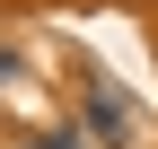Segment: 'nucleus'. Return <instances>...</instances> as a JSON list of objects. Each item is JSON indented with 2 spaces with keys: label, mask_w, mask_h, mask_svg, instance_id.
<instances>
[{
  "label": "nucleus",
  "mask_w": 158,
  "mask_h": 149,
  "mask_svg": "<svg viewBox=\"0 0 158 149\" xmlns=\"http://www.w3.org/2000/svg\"><path fill=\"white\" fill-rule=\"evenodd\" d=\"M88 132H97V140H123L132 123H123V105H114V97H88Z\"/></svg>",
  "instance_id": "obj_1"
}]
</instances>
